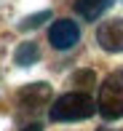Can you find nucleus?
Here are the masks:
<instances>
[{
    "label": "nucleus",
    "mask_w": 123,
    "mask_h": 131,
    "mask_svg": "<svg viewBox=\"0 0 123 131\" xmlns=\"http://www.w3.org/2000/svg\"><path fill=\"white\" fill-rule=\"evenodd\" d=\"M96 110L104 121L123 118V72H110L99 86Z\"/></svg>",
    "instance_id": "f03ea898"
},
{
    "label": "nucleus",
    "mask_w": 123,
    "mask_h": 131,
    "mask_svg": "<svg viewBox=\"0 0 123 131\" xmlns=\"http://www.w3.org/2000/svg\"><path fill=\"white\" fill-rule=\"evenodd\" d=\"M75 83H94V75L91 72H80V75H75Z\"/></svg>",
    "instance_id": "1a4fd4ad"
},
{
    "label": "nucleus",
    "mask_w": 123,
    "mask_h": 131,
    "mask_svg": "<svg viewBox=\"0 0 123 131\" xmlns=\"http://www.w3.org/2000/svg\"><path fill=\"white\" fill-rule=\"evenodd\" d=\"M21 131H40V126H38V123H30V126H24Z\"/></svg>",
    "instance_id": "9d476101"
},
{
    "label": "nucleus",
    "mask_w": 123,
    "mask_h": 131,
    "mask_svg": "<svg viewBox=\"0 0 123 131\" xmlns=\"http://www.w3.org/2000/svg\"><path fill=\"white\" fill-rule=\"evenodd\" d=\"M113 3L115 0H75V11H78L83 19L94 21V19H99Z\"/></svg>",
    "instance_id": "423d86ee"
},
{
    "label": "nucleus",
    "mask_w": 123,
    "mask_h": 131,
    "mask_svg": "<svg viewBox=\"0 0 123 131\" xmlns=\"http://www.w3.org/2000/svg\"><path fill=\"white\" fill-rule=\"evenodd\" d=\"M99 131H113V128H99Z\"/></svg>",
    "instance_id": "9b49d317"
},
{
    "label": "nucleus",
    "mask_w": 123,
    "mask_h": 131,
    "mask_svg": "<svg viewBox=\"0 0 123 131\" xmlns=\"http://www.w3.org/2000/svg\"><path fill=\"white\" fill-rule=\"evenodd\" d=\"M94 112H96V102H94L86 91H70V94H62V96L51 104L48 115H51V121L72 123V121H86Z\"/></svg>",
    "instance_id": "f257e3e1"
},
{
    "label": "nucleus",
    "mask_w": 123,
    "mask_h": 131,
    "mask_svg": "<svg viewBox=\"0 0 123 131\" xmlns=\"http://www.w3.org/2000/svg\"><path fill=\"white\" fill-rule=\"evenodd\" d=\"M96 43L107 53H120L123 51V16L102 21L96 29Z\"/></svg>",
    "instance_id": "20e7f679"
},
{
    "label": "nucleus",
    "mask_w": 123,
    "mask_h": 131,
    "mask_svg": "<svg viewBox=\"0 0 123 131\" xmlns=\"http://www.w3.org/2000/svg\"><path fill=\"white\" fill-rule=\"evenodd\" d=\"M46 19H51V11H40V14H32V16H27V19L19 24V29H35L38 24H43Z\"/></svg>",
    "instance_id": "6e6552de"
},
{
    "label": "nucleus",
    "mask_w": 123,
    "mask_h": 131,
    "mask_svg": "<svg viewBox=\"0 0 123 131\" xmlns=\"http://www.w3.org/2000/svg\"><path fill=\"white\" fill-rule=\"evenodd\" d=\"M48 99H51V88L46 86V83H30V86L21 88V94H19L21 110H38V107H43Z\"/></svg>",
    "instance_id": "39448f33"
},
{
    "label": "nucleus",
    "mask_w": 123,
    "mask_h": 131,
    "mask_svg": "<svg viewBox=\"0 0 123 131\" xmlns=\"http://www.w3.org/2000/svg\"><path fill=\"white\" fill-rule=\"evenodd\" d=\"M78 40H80V29L72 19H56L48 29V43L56 51H70Z\"/></svg>",
    "instance_id": "7ed1b4c3"
},
{
    "label": "nucleus",
    "mask_w": 123,
    "mask_h": 131,
    "mask_svg": "<svg viewBox=\"0 0 123 131\" xmlns=\"http://www.w3.org/2000/svg\"><path fill=\"white\" fill-rule=\"evenodd\" d=\"M38 56H40V51H38L35 43H21L19 48H16V64H19V67H30V64H35Z\"/></svg>",
    "instance_id": "0eeeda50"
}]
</instances>
